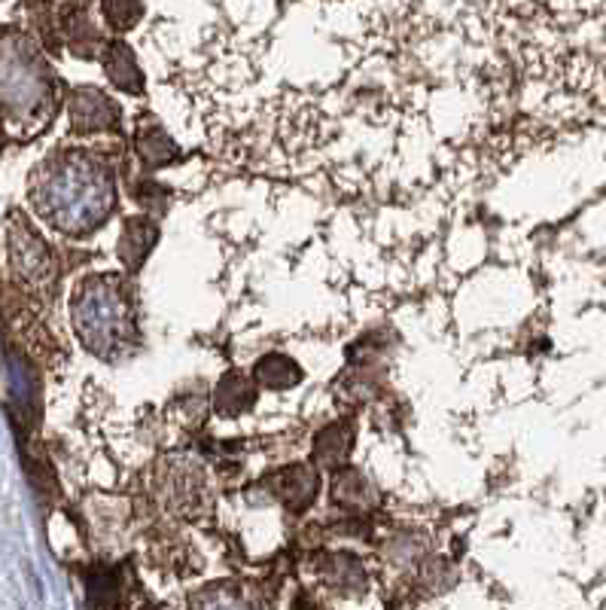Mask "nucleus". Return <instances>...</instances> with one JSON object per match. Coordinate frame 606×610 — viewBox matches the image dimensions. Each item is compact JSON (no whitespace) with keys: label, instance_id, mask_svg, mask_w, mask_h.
<instances>
[{"label":"nucleus","instance_id":"39448f33","mask_svg":"<svg viewBox=\"0 0 606 610\" xmlns=\"http://www.w3.org/2000/svg\"><path fill=\"white\" fill-rule=\"evenodd\" d=\"M257 379L272 391H284V388H293V385L302 381V369L284 354H269L257 364Z\"/></svg>","mask_w":606,"mask_h":610},{"label":"nucleus","instance_id":"20e7f679","mask_svg":"<svg viewBox=\"0 0 606 610\" xmlns=\"http://www.w3.org/2000/svg\"><path fill=\"white\" fill-rule=\"evenodd\" d=\"M107 74L110 80L125 91H140L144 89V76L137 71V61L132 56V49L125 44H113L110 46V52H107Z\"/></svg>","mask_w":606,"mask_h":610},{"label":"nucleus","instance_id":"7ed1b4c3","mask_svg":"<svg viewBox=\"0 0 606 610\" xmlns=\"http://www.w3.org/2000/svg\"><path fill=\"white\" fill-rule=\"evenodd\" d=\"M253 400H257L253 385L244 376H238V373H228L226 379L217 385V412L223 418H235V415L247 412L253 406Z\"/></svg>","mask_w":606,"mask_h":610},{"label":"nucleus","instance_id":"423d86ee","mask_svg":"<svg viewBox=\"0 0 606 610\" xmlns=\"http://www.w3.org/2000/svg\"><path fill=\"white\" fill-rule=\"evenodd\" d=\"M350 427L345 425H333L326 427L323 434L318 437V449H314V455H318L320 464H326V467H338L350 452Z\"/></svg>","mask_w":606,"mask_h":610},{"label":"nucleus","instance_id":"6e6552de","mask_svg":"<svg viewBox=\"0 0 606 610\" xmlns=\"http://www.w3.org/2000/svg\"><path fill=\"white\" fill-rule=\"evenodd\" d=\"M101 10H104V19L110 28L128 30L140 22V15H144V0H104Z\"/></svg>","mask_w":606,"mask_h":610},{"label":"nucleus","instance_id":"f257e3e1","mask_svg":"<svg viewBox=\"0 0 606 610\" xmlns=\"http://www.w3.org/2000/svg\"><path fill=\"white\" fill-rule=\"evenodd\" d=\"M277 483V495L287 501L289 510H305L308 503L314 501V491H318V476L308 471L305 464H296V467H287L284 473L274 476Z\"/></svg>","mask_w":606,"mask_h":610},{"label":"nucleus","instance_id":"0eeeda50","mask_svg":"<svg viewBox=\"0 0 606 610\" xmlns=\"http://www.w3.org/2000/svg\"><path fill=\"white\" fill-rule=\"evenodd\" d=\"M174 152H177V147L171 144V137L159 125H144V132H140V156H144L147 166H165V162L174 159Z\"/></svg>","mask_w":606,"mask_h":610},{"label":"nucleus","instance_id":"f03ea898","mask_svg":"<svg viewBox=\"0 0 606 610\" xmlns=\"http://www.w3.org/2000/svg\"><path fill=\"white\" fill-rule=\"evenodd\" d=\"M159 239V229L150 220H128L122 229L120 239V257L125 259L128 269H137L144 257L152 251V242Z\"/></svg>","mask_w":606,"mask_h":610}]
</instances>
